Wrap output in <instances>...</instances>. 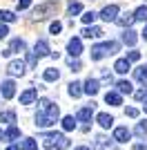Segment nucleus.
<instances>
[{
	"instance_id": "1",
	"label": "nucleus",
	"mask_w": 147,
	"mask_h": 150,
	"mask_svg": "<svg viewBox=\"0 0 147 150\" xmlns=\"http://www.w3.org/2000/svg\"><path fill=\"white\" fill-rule=\"evenodd\" d=\"M43 146L45 150H67L69 139L60 132H47V134H43Z\"/></svg>"
},
{
	"instance_id": "2",
	"label": "nucleus",
	"mask_w": 147,
	"mask_h": 150,
	"mask_svg": "<svg viewBox=\"0 0 147 150\" xmlns=\"http://www.w3.org/2000/svg\"><path fill=\"white\" fill-rule=\"evenodd\" d=\"M56 9H58V2H56V0L40 2V5L34 9V18H36V20H45V18H49V16H54Z\"/></svg>"
},
{
	"instance_id": "3",
	"label": "nucleus",
	"mask_w": 147,
	"mask_h": 150,
	"mask_svg": "<svg viewBox=\"0 0 147 150\" xmlns=\"http://www.w3.org/2000/svg\"><path fill=\"white\" fill-rule=\"evenodd\" d=\"M24 69H27V63H24L22 58H13V61H9V65H7V72L11 76H22Z\"/></svg>"
},
{
	"instance_id": "4",
	"label": "nucleus",
	"mask_w": 147,
	"mask_h": 150,
	"mask_svg": "<svg viewBox=\"0 0 147 150\" xmlns=\"http://www.w3.org/2000/svg\"><path fill=\"white\" fill-rule=\"evenodd\" d=\"M96 16H100L105 23H111V20L118 18V5H107V7H103V11L96 13Z\"/></svg>"
},
{
	"instance_id": "5",
	"label": "nucleus",
	"mask_w": 147,
	"mask_h": 150,
	"mask_svg": "<svg viewBox=\"0 0 147 150\" xmlns=\"http://www.w3.org/2000/svg\"><path fill=\"white\" fill-rule=\"evenodd\" d=\"M38 101V90L36 88H27L22 94H20V105H31Z\"/></svg>"
},
{
	"instance_id": "6",
	"label": "nucleus",
	"mask_w": 147,
	"mask_h": 150,
	"mask_svg": "<svg viewBox=\"0 0 147 150\" xmlns=\"http://www.w3.org/2000/svg\"><path fill=\"white\" fill-rule=\"evenodd\" d=\"M129 139H132V132H129L125 125L114 128V141H116V144H127Z\"/></svg>"
},
{
	"instance_id": "7",
	"label": "nucleus",
	"mask_w": 147,
	"mask_h": 150,
	"mask_svg": "<svg viewBox=\"0 0 147 150\" xmlns=\"http://www.w3.org/2000/svg\"><path fill=\"white\" fill-rule=\"evenodd\" d=\"M94 150H116V146L111 144L105 134H98V137L94 139Z\"/></svg>"
},
{
	"instance_id": "8",
	"label": "nucleus",
	"mask_w": 147,
	"mask_h": 150,
	"mask_svg": "<svg viewBox=\"0 0 147 150\" xmlns=\"http://www.w3.org/2000/svg\"><path fill=\"white\" fill-rule=\"evenodd\" d=\"M0 94H2V99H13V96H16V83H13L11 79H9V81H2Z\"/></svg>"
},
{
	"instance_id": "9",
	"label": "nucleus",
	"mask_w": 147,
	"mask_h": 150,
	"mask_svg": "<svg viewBox=\"0 0 147 150\" xmlns=\"http://www.w3.org/2000/svg\"><path fill=\"white\" fill-rule=\"evenodd\" d=\"M67 52H69L71 58H78L80 52H83V40H80V38H71V40L67 43Z\"/></svg>"
},
{
	"instance_id": "10",
	"label": "nucleus",
	"mask_w": 147,
	"mask_h": 150,
	"mask_svg": "<svg viewBox=\"0 0 147 150\" xmlns=\"http://www.w3.org/2000/svg\"><path fill=\"white\" fill-rule=\"evenodd\" d=\"M94 105H96V103H89V105L80 108V110H78V114H76L74 119H76V121H92V114H94Z\"/></svg>"
},
{
	"instance_id": "11",
	"label": "nucleus",
	"mask_w": 147,
	"mask_h": 150,
	"mask_svg": "<svg viewBox=\"0 0 147 150\" xmlns=\"http://www.w3.org/2000/svg\"><path fill=\"white\" fill-rule=\"evenodd\" d=\"M49 54H51L49 43H47V40H38L36 47H34V56H36V58H43V56H49Z\"/></svg>"
},
{
	"instance_id": "12",
	"label": "nucleus",
	"mask_w": 147,
	"mask_h": 150,
	"mask_svg": "<svg viewBox=\"0 0 147 150\" xmlns=\"http://www.w3.org/2000/svg\"><path fill=\"white\" fill-rule=\"evenodd\" d=\"M18 137H20V128H18V125H9V128L2 132L0 141H16Z\"/></svg>"
},
{
	"instance_id": "13",
	"label": "nucleus",
	"mask_w": 147,
	"mask_h": 150,
	"mask_svg": "<svg viewBox=\"0 0 147 150\" xmlns=\"http://www.w3.org/2000/svg\"><path fill=\"white\" fill-rule=\"evenodd\" d=\"M98 90H100V83H98L96 79H87V81L83 83V92H85V94H89V96L98 94Z\"/></svg>"
},
{
	"instance_id": "14",
	"label": "nucleus",
	"mask_w": 147,
	"mask_h": 150,
	"mask_svg": "<svg viewBox=\"0 0 147 150\" xmlns=\"http://www.w3.org/2000/svg\"><path fill=\"white\" fill-rule=\"evenodd\" d=\"M36 128H49V125H56V121L54 119H49L47 114L45 112H40V110H38V114H36Z\"/></svg>"
},
{
	"instance_id": "15",
	"label": "nucleus",
	"mask_w": 147,
	"mask_h": 150,
	"mask_svg": "<svg viewBox=\"0 0 147 150\" xmlns=\"http://www.w3.org/2000/svg\"><path fill=\"white\" fill-rule=\"evenodd\" d=\"M96 121H98V125H100V128H105V130L114 125V117H111V114H107V112H100V114L96 117Z\"/></svg>"
},
{
	"instance_id": "16",
	"label": "nucleus",
	"mask_w": 147,
	"mask_h": 150,
	"mask_svg": "<svg viewBox=\"0 0 147 150\" xmlns=\"http://www.w3.org/2000/svg\"><path fill=\"white\" fill-rule=\"evenodd\" d=\"M114 23H116L118 27H123V29H129L132 23H134V16H132V13H123V16H118Z\"/></svg>"
},
{
	"instance_id": "17",
	"label": "nucleus",
	"mask_w": 147,
	"mask_h": 150,
	"mask_svg": "<svg viewBox=\"0 0 147 150\" xmlns=\"http://www.w3.org/2000/svg\"><path fill=\"white\" fill-rule=\"evenodd\" d=\"M136 40H138V36H136V31H134V29H123V43H125V45L134 47Z\"/></svg>"
},
{
	"instance_id": "18",
	"label": "nucleus",
	"mask_w": 147,
	"mask_h": 150,
	"mask_svg": "<svg viewBox=\"0 0 147 150\" xmlns=\"http://www.w3.org/2000/svg\"><path fill=\"white\" fill-rule=\"evenodd\" d=\"M13 52H27V43H24L22 38H13L11 40V45H9V54H13Z\"/></svg>"
},
{
	"instance_id": "19",
	"label": "nucleus",
	"mask_w": 147,
	"mask_h": 150,
	"mask_svg": "<svg viewBox=\"0 0 147 150\" xmlns=\"http://www.w3.org/2000/svg\"><path fill=\"white\" fill-rule=\"evenodd\" d=\"M103 34H105V31L100 29V27H94V25L83 29V36H85V38H103Z\"/></svg>"
},
{
	"instance_id": "20",
	"label": "nucleus",
	"mask_w": 147,
	"mask_h": 150,
	"mask_svg": "<svg viewBox=\"0 0 147 150\" xmlns=\"http://www.w3.org/2000/svg\"><path fill=\"white\" fill-rule=\"evenodd\" d=\"M129 69H132V63H127L125 58H118L114 63V72H118V74H127Z\"/></svg>"
},
{
	"instance_id": "21",
	"label": "nucleus",
	"mask_w": 147,
	"mask_h": 150,
	"mask_svg": "<svg viewBox=\"0 0 147 150\" xmlns=\"http://www.w3.org/2000/svg\"><path fill=\"white\" fill-rule=\"evenodd\" d=\"M43 79H45L47 83H54V81H58V79H60V72H58L56 67H47V69L43 72Z\"/></svg>"
},
{
	"instance_id": "22",
	"label": "nucleus",
	"mask_w": 147,
	"mask_h": 150,
	"mask_svg": "<svg viewBox=\"0 0 147 150\" xmlns=\"http://www.w3.org/2000/svg\"><path fill=\"white\" fill-rule=\"evenodd\" d=\"M105 103H107V105H120L123 99H120V94H118V92H107V94H105Z\"/></svg>"
},
{
	"instance_id": "23",
	"label": "nucleus",
	"mask_w": 147,
	"mask_h": 150,
	"mask_svg": "<svg viewBox=\"0 0 147 150\" xmlns=\"http://www.w3.org/2000/svg\"><path fill=\"white\" fill-rule=\"evenodd\" d=\"M107 56V52H105V45H94L92 47V61H100V58Z\"/></svg>"
},
{
	"instance_id": "24",
	"label": "nucleus",
	"mask_w": 147,
	"mask_h": 150,
	"mask_svg": "<svg viewBox=\"0 0 147 150\" xmlns=\"http://www.w3.org/2000/svg\"><path fill=\"white\" fill-rule=\"evenodd\" d=\"M69 96H74V99H78L80 94H83V83H78V81H74V83H69Z\"/></svg>"
},
{
	"instance_id": "25",
	"label": "nucleus",
	"mask_w": 147,
	"mask_h": 150,
	"mask_svg": "<svg viewBox=\"0 0 147 150\" xmlns=\"http://www.w3.org/2000/svg\"><path fill=\"white\" fill-rule=\"evenodd\" d=\"M132 16H134V20H141V23H147V7H145V5H141V7H138V9H136L134 13H132Z\"/></svg>"
},
{
	"instance_id": "26",
	"label": "nucleus",
	"mask_w": 147,
	"mask_h": 150,
	"mask_svg": "<svg viewBox=\"0 0 147 150\" xmlns=\"http://www.w3.org/2000/svg\"><path fill=\"white\" fill-rule=\"evenodd\" d=\"M0 123L16 125V112H0Z\"/></svg>"
},
{
	"instance_id": "27",
	"label": "nucleus",
	"mask_w": 147,
	"mask_h": 150,
	"mask_svg": "<svg viewBox=\"0 0 147 150\" xmlns=\"http://www.w3.org/2000/svg\"><path fill=\"white\" fill-rule=\"evenodd\" d=\"M136 137H138V139H145L147 137V119L145 121H141V123H136Z\"/></svg>"
},
{
	"instance_id": "28",
	"label": "nucleus",
	"mask_w": 147,
	"mask_h": 150,
	"mask_svg": "<svg viewBox=\"0 0 147 150\" xmlns=\"http://www.w3.org/2000/svg\"><path fill=\"white\" fill-rule=\"evenodd\" d=\"M13 20H16V13H13V11L0 9V25H2V23H13Z\"/></svg>"
},
{
	"instance_id": "29",
	"label": "nucleus",
	"mask_w": 147,
	"mask_h": 150,
	"mask_svg": "<svg viewBox=\"0 0 147 150\" xmlns=\"http://www.w3.org/2000/svg\"><path fill=\"white\" fill-rule=\"evenodd\" d=\"M116 90H118V94H132V83L129 81H118Z\"/></svg>"
},
{
	"instance_id": "30",
	"label": "nucleus",
	"mask_w": 147,
	"mask_h": 150,
	"mask_svg": "<svg viewBox=\"0 0 147 150\" xmlns=\"http://www.w3.org/2000/svg\"><path fill=\"white\" fill-rule=\"evenodd\" d=\"M62 128H65V130H67V132L76 130V119H74L71 114H67V117H65V119H62Z\"/></svg>"
},
{
	"instance_id": "31",
	"label": "nucleus",
	"mask_w": 147,
	"mask_h": 150,
	"mask_svg": "<svg viewBox=\"0 0 147 150\" xmlns=\"http://www.w3.org/2000/svg\"><path fill=\"white\" fill-rule=\"evenodd\" d=\"M22 150H38V144L34 137H24L22 139Z\"/></svg>"
},
{
	"instance_id": "32",
	"label": "nucleus",
	"mask_w": 147,
	"mask_h": 150,
	"mask_svg": "<svg viewBox=\"0 0 147 150\" xmlns=\"http://www.w3.org/2000/svg\"><path fill=\"white\" fill-rule=\"evenodd\" d=\"M80 11H83V5H80V2H71V5L67 7V16H71V18H74V16H78Z\"/></svg>"
},
{
	"instance_id": "33",
	"label": "nucleus",
	"mask_w": 147,
	"mask_h": 150,
	"mask_svg": "<svg viewBox=\"0 0 147 150\" xmlns=\"http://www.w3.org/2000/svg\"><path fill=\"white\" fill-rule=\"evenodd\" d=\"M136 79H138L141 83H145V85H147V65H141V67L136 69Z\"/></svg>"
},
{
	"instance_id": "34",
	"label": "nucleus",
	"mask_w": 147,
	"mask_h": 150,
	"mask_svg": "<svg viewBox=\"0 0 147 150\" xmlns=\"http://www.w3.org/2000/svg\"><path fill=\"white\" fill-rule=\"evenodd\" d=\"M105 45V52L107 54H116L118 52V43H114V40H107V43H103Z\"/></svg>"
},
{
	"instance_id": "35",
	"label": "nucleus",
	"mask_w": 147,
	"mask_h": 150,
	"mask_svg": "<svg viewBox=\"0 0 147 150\" xmlns=\"http://www.w3.org/2000/svg\"><path fill=\"white\" fill-rule=\"evenodd\" d=\"M94 20H96V13L94 11H85L83 13V23H85V25H94Z\"/></svg>"
},
{
	"instance_id": "36",
	"label": "nucleus",
	"mask_w": 147,
	"mask_h": 150,
	"mask_svg": "<svg viewBox=\"0 0 147 150\" xmlns=\"http://www.w3.org/2000/svg\"><path fill=\"white\" fill-rule=\"evenodd\" d=\"M49 31H51V34H60L62 31V23H58V20H54V23H51V25H49Z\"/></svg>"
},
{
	"instance_id": "37",
	"label": "nucleus",
	"mask_w": 147,
	"mask_h": 150,
	"mask_svg": "<svg viewBox=\"0 0 147 150\" xmlns=\"http://www.w3.org/2000/svg\"><path fill=\"white\" fill-rule=\"evenodd\" d=\"M136 101H147V88H141V90H136L134 92Z\"/></svg>"
},
{
	"instance_id": "38",
	"label": "nucleus",
	"mask_w": 147,
	"mask_h": 150,
	"mask_svg": "<svg viewBox=\"0 0 147 150\" xmlns=\"http://www.w3.org/2000/svg\"><path fill=\"white\" fill-rule=\"evenodd\" d=\"M138 58H141V52L132 50V52H127V56H125V61H127V63H132V61H138Z\"/></svg>"
},
{
	"instance_id": "39",
	"label": "nucleus",
	"mask_w": 147,
	"mask_h": 150,
	"mask_svg": "<svg viewBox=\"0 0 147 150\" xmlns=\"http://www.w3.org/2000/svg\"><path fill=\"white\" fill-rule=\"evenodd\" d=\"M67 65L71 67V72H78V69H80V61H78V58H69Z\"/></svg>"
},
{
	"instance_id": "40",
	"label": "nucleus",
	"mask_w": 147,
	"mask_h": 150,
	"mask_svg": "<svg viewBox=\"0 0 147 150\" xmlns=\"http://www.w3.org/2000/svg\"><path fill=\"white\" fill-rule=\"evenodd\" d=\"M29 5H31V0H18V11H24Z\"/></svg>"
},
{
	"instance_id": "41",
	"label": "nucleus",
	"mask_w": 147,
	"mask_h": 150,
	"mask_svg": "<svg viewBox=\"0 0 147 150\" xmlns=\"http://www.w3.org/2000/svg\"><path fill=\"white\" fill-rule=\"evenodd\" d=\"M127 117L136 119V117H138V110H136V108H127Z\"/></svg>"
},
{
	"instance_id": "42",
	"label": "nucleus",
	"mask_w": 147,
	"mask_h": 150,
	"mask_svg": "<svg viewBox=\"0 0 147 150\" xmlns=\"http://www.w3.org/2000/svg\"><path fill=\"white\" fill-rule=\"evenodd\" d=\"M7 34H9V29H7V25H0V38H5Z\"/></svg>"
},
{
	"instance_id": "43",
	"label": "nucleus",
	"mask_w": 147,
	"mask_h": 150,
	"mask_svg": "<svg viewBox=\"0 0 147 150\" xmlns=\"http://www.w3.org/2000/svg\"><path fill=\"white\" fill-rule=\"evenodd\" d=\"M134 150H147V144H134Z\"/></svg>"
},
{
	"instance_id": "44",
	"label": "nucleus",
	"mask_w": 147,
	"mask_h": 150,
	"mask_svg": "<svg viewBox=\"0 0 147 150\" xmlns=\"http://www.w3.org/2000/svg\"><path fill=\"white\" fill-rule=\"evenodd\" d=\"M36 63H38V58L34 56V54H29V65H36Z\"/></svg>"
},
{
	"instance_id": "45",
	"label": "nucleus",
	"mask_w": 147,
	"mask_h": 150,
	"mask_svg": "<svg viewBox=\"0 0 147 150\" xmlns=\"http://www.w3.org/2000/svg\"><path fill=\"white\" fill-rule=\"evenodd\" d=\"M7 150H20V148H18V146H16V144H11V146H9V148H7Z\"/></svg>"
},
{
	"instance_id": "46",
	"label": "nucleus",
	"mask_w": 147,
	"mask_h": 150,
	"mask_svg": "<svg viewBox=\"0 0 147 150\" xmlns=\"http://www.w3.org/2000/svg\"><path fill=\"white\" fill-rule=\"evenodd\" d=\"M74 150H92V148H87V146H78V148H74Z\"/></svg>"
},
{
	"instance_id": "47",
	"label": "nucleus",
	"mask_w": 147,
	"mask_h": 150,
	"mask_svg": "<svg viewBox=\"0 0 147 150\" xmlns=\"http://www.w3.org/2000/svg\"><path fill=\"white\" fill-rule=\"evenodd\" d=\"M143 38H147V25H145V29H143Z\"/></svg>"
},
{
	"instance_id": "48",
	"label": "nucleus",
	"mask_w": 147,
	"mask_h": 150,
	"mask_svg": "<svg viewBox=\"0 0 147 150\" xmlns=\"http://www.w3.org/2000/svg\"><path fill=\"white\" fill-rule=\"evenodd\" d=\"M143 108H145V112H147V101H145V105H143Z\"/></svg>"
},
{
	"instance_id": "49",
	"label": "nucleus",
	"mask_w": 147,
	"mask_h": 150,
	"mask_svg": "<svg viewBox=\"0 0 147 150\" xmlns=\"http://www.w3.org/2000/svg\"><path fill=\"white\" fill-rule=\"evenodd\" d=\"M0 137H2V132H0Z\"/></svg>"
}]
</instances>
